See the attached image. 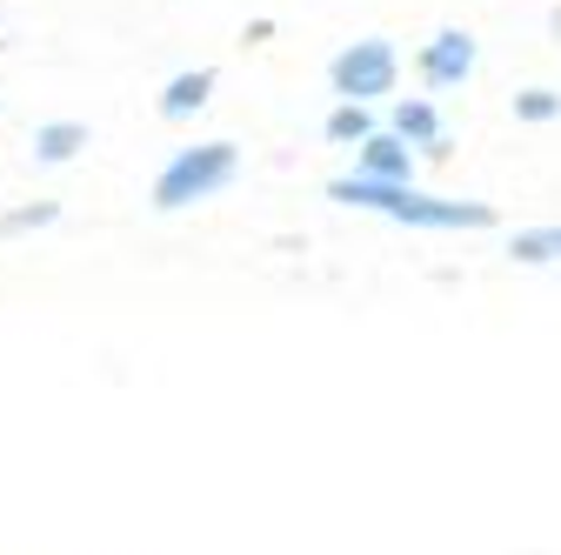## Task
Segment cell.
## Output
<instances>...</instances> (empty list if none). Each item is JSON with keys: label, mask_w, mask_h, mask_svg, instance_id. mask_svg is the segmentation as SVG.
<instances>
[{"label": "cell", "mask_w": 561, "mask_h": 555, "mask_svg": "<svg viewBox=\"0 0 561 555\" xmlns=\"http://www.w3.org/2000/svg\"><path fill=\"white\" fill-rule=\"evenodd\" d=\"M328 201H341V207H375V215H394L408 228H495V207H488V201H442V194H421L408 181H375V174H341V181H328Z\"/></svg>", "instance_id": "cell-1"}, {"label": "cell", "mask_w": 561, "mask_h": 555, "mask_svg": "<svg viewBox=\"0 0 561 555\" xmlns=\"http://www.w3.org/2000/svg\"><path fill=\"white\" fill-rule=\"evenodd\" d=\"M234 168H241L234 141L181 148V155L161 168V181H154V207H161V215H174V207H194V201H207V194H221V188L234 181Z\"/></svg>", "instance_id": "cell-2"}, {"label": "cell", "mask_w": 561, "mask_h": 555, "mask_svg": "<svg viewBox=\"0 0 561 555\" xmlns=\"http://www.w3.org/2000/svg\"><path fill=\"white\" fill-rule=\"evenodd\" d=\"M394 75H401V60L388 41H355V47H341L334 67H328V81L341 101H381L394 94Z\"/></svg>", "instance_id": "cell-3"}, {"label": "cell", "mask_w": 561, "mask_h": 555, "mask_svg": "<svg viewBox=\"0 0 561 555\" xmlns=\"http://www.w3.org/2000/svg\"><path fill=\"white\" fill-rule=\"evenodd\" d=\"M474 75V41L461 27H442L428 47H421V81L428 88H461Z\"/></svg>", "instance_id": "cell-4"}, {"label": "cell", "mask_w": 561, "mask_h": 555, "mask_svg": "<svg viewBox=\"0 0 561 555\" xmlns=\"http://www.w3.org/2000/svg\"><path fill=\"white\" fill-rule=\"evenodd\" d=\"M355 148H362L355 174H375V181H408L414 174V148L401 141V134H368V141H355Z\"/></svg>", "instance_id": "cell-5"}, {"label": "cell", "mask_w": 561, "mask_h": 555, "mask_svg": "<svg viewBox=\"0 0 561 555\" xmlns=\"http://www.w3.org/2000/svg\"><path fill=\"white\" fill-rule=\"evenodd\" d=\"M207 94H215V67L174 75V81H168V94H161V114H168V121H187L194 107H207Z\"/></svg>", "instance_id": "cell-6"}, {"label": "cell", "mask_w": 561, "mask_h": 555, "mask_svg": "<svg viewBox=\"0 0 561 555\" xmlns=\"http://www.w3.org/2000/svg\"><path fill=\"white\" fill-rule=\"evenodd\" d=\"M88 148V127L81 121H47V127H34V161H75Z\"/></svg>", "instance_id": "cell-7"}, {"label": "cell", "mask_w": 561, "mask_h": 555, "mask_svg": "<svg viewBox=\"0 0 561 555\" xmlns=\"http://www.w3.org/2000/svg\"><path fill=\"white\" fill-rule=\"evenodd\" d=\"M394 134H401L408 148L442 155V121H435V107H428V101H401V107H394Z\"/></svg>", "instance_id": "cell-8"}, {"label": "cell", "mask_w": 561, "mask_h": 555, "mask_svg": "<svg viewBox=\"0 0 561 555\" xmlns=\"http://www.w3.org/2000/svg\"><path fill=\"white\" fill-rule=\"evenodd\" d=\"M375 134V114H368V101H341L334 114H328V141L334 148H347V141H368Z\"/></svg>", "instance_id": "cell-9"}, {"label": "cell", "mask_w": 561, "mask_h": 555, "mask_svg": "<svg viewBox=\"0 0 561 555\" xmlns=\"http://www.w3.org/2000/svg\"><path fill=\"white\" fill-rule=\"evenodd\" d=\"M60 222V207L54 201H27V207H8L0 215V241H14V235H34V228H54Z\"/></svg>", "instance_id": "cell-10"}, {"label": "cell", "mask_w": 561, "mask_h": 555, "mask_svg": "<svg viewBox=\"0 0 561 555\" xmlns=\"http://www.w3.org/2000/svg\"><path fill=\"white\" fill-rule=\"evenodd\" d=\"M508 254L515 261H561V228H522L508 241Z\"/></svg>", "instance_id": "cell-11"}, {"label": "cell", "mask_w": 561, "mask_h": 555, "mask_svg": "<svg viewBox=\"0 0 561 555\" xmlns=\"http://www.w3.org/2000/svg\"><path fill=\"white\" fill-rule=\"evenodd\" d=\"M554 114H561V94H554V88H528V94H515V121H535V127H541V121H554Z\"/></svg>", "instance_id": "cell-12"}]
</instances>
